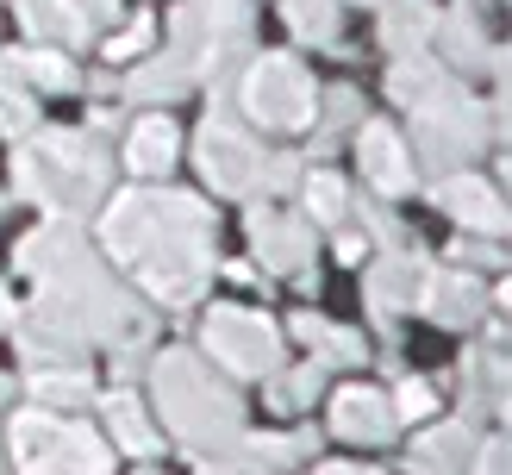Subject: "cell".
<instances>
[{"label":"cell","instance_id":"6da1fadb","mask_svg":"<svg viewBox=\"0 0 512 475\" xmlns=\"http://www.w3.org/2000/svg\"><path fill=\"white\" fill-rule=\"evenodd\" d=\"M169 157V125H144L138 132V163H163Z\"/></svg>","mask_w":512,"mask_h":475}]
</instances>
